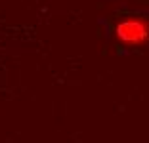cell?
<instances>
[{"label": "cell", "mask_w": 149, "mask_h": 143, "mask_svg": "<svg viewBox=\"0 0 149 143\" xmlns=\"http://www.w3.org/2000/svg\"><path fill=\"white\" fill-rule=\"evenodd\" d=\"M115 38L118 44L128 48L145 46L149 42V19L145 17H124L115 25Z\"/></svg>", "instance_id": "6da1fadb"}]
</instances>
